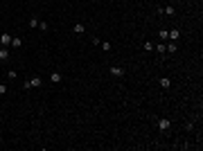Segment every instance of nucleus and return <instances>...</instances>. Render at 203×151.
<instances>
[{
    "instance_id": "nucleus-20",
    "label": "nucleus",
    "mask_w": 203,
    "mask_h": 151,
    "mask_svg": "<svg viewBox=\"0 0 203 151\" xmlns=\"http://www.w3.org/2000/svg\"><path fill=\"white\" fill-rule=\"evenodd\" d=\"M5 93H7V86H5V84H0V95H5Z\"/></svg>"
},
{
    "instance_id": "nucleus-5",
    "label": "nucleus",
    "mask_w": 203,
    "mask_h": 151,
    "mask_svg": "<svg viewBox=\"0 0 203 151\" xmlns=\"http://www.w3.org/2000/svg\"><path fill=\"white\" fill-rule=\"evenodd\" d=\"M0 45L2 47L11 45V34H0Z\"/></svg>"
},
{
    "instance_id": "nucleus-13",
    "label": "nucleus",
    "mask_w": 203,
    "mask_h": 151,
    "mask_svg": "<svg viewBox=\"0 0 203 151\" xmlns=\"http://www.w3.org/2000/svg\"><path fill=\"white\" fill-rule=\"evenodd\" d=\"M160 86H162V88H169V86H172V79H167V77H160Z\"/></svg>"
},
{
    "instance_id": "nucleus-9",
    "label": "nucleus",
    "mask_w": 203,
    "mask_h": 151,
    "mask_svg": "<svg viewBox=\"0 0 203 151\" xmlns=\"http://www.w3.org/2000/svg\"><path fill=\"white\" fill-rule=\"evenodd\" d=\"M11 45L14 47H23V38H20V36H11Z\"/></svg>"
},
{
    "instance_id": "nucleus-8",
    "label": "nucleus",
    "mask_w": 203,
    "mask_h": 151,
    "mask_svg": "<svg viewBox=\"0 0 203 151\" xmlns=\"http://www.w3.org/2000/svg\"><path fill=\"white\" fill-rule=\"evenodd\" d=\"M72 30H75V34H84V32H86V27H84V23H75V27H72Z\"/></svg>"
},
{
    "instance_id": "nucleus-10",
    "label": "nucleus",
    "mask_w": 203,
    "mask_h": 151,
    "mask_svg": "<svg viewBox=\"0 0 203 151\" xmlns=\"http://www.w3.org/2000/svg\"><path fill=\"white\" fill-rule=\"evenodd\" d=\"M9 59V50L7 47H0V61H7Z\"/></svg>"
},
{
    "instance_id": "nucleus-6",
    "label": "nucleus",
    "mask_w": 203,
    "mask_h": 151,
    "mask_svg": "<svg viewBox=\"0 0 203 151\" xmlns=\"http://www.w3.org/2000/svg\"><path fill=\"white\" fill-rule=\"evenodd\" d=\"M50 81H52V84H61V81H63V75H61V72H52Z\"/></svg>"
},
{
    "instance_id": "nucleus-19",
    "label": "nucleus",
    "mask_w": 203,
    "mask_h": 151,
    "mask_svg": "<svg viewBox=\"0 0 203 151\" xmlns=\"http://www.w3.org/2000/svg\"><path fill=\"white\" fill-rule=\"evenodd\" d=\"M162 38V43H165V41H167V30H160V34H158Z\"/></svg>"
},
{
    "instance_id": "nucleus-4",
    "label": "nucleus",
    "mask_w": 203,
    "mask_h": 151,
    "mask_svg": "<svg viewBox=\"0 0 203 151\" xmlns=\"http://www.w3.org/2000/svg\"><path fill=\"white\" fill-rule=\"evenodd\" d=\"M158 14H165V16H174V14H176V9H174L172 5H167V7H158Z\"/></svg>"
},
{
    "instance_id": "nucleus-16",
    "label": "nucleus",
    "mask_w": 203,
    "mask_h": 151,
    "mask_svg": "<svg viewBox=\"0 0 203 151\" xmlns=\"http://www.w3.org/2000/svg\"><path fill=\"white\" fill-rule=\"evenodd\" d=\"M30 27H32V30L39 27V18H36V16H34V18H30Z\"/></svg>"
},
{
    "instance_id": "nucleus-15",
    "label": "nucleus",
    "mask_w": 203,
    "mask_h": 151,
    "mask_svg": "<svg viewBox=\"0 0 203 151\" xmlns=\"http://www.w3.org/2000/svg\"><path fill=\"white\" fill-rule=\"evenodd\" d=\"M47 27H50V25H47L45 20H39V30L41 32H47Z\"/></svg>"
},
{
    "instance_id": "nucleus-7",
    "label": "nucleus",
    "mask_w": 203,
    "mask_h": 151,
    "mask_svg": "<svg viewBox=\"0 0 203 151\" xmlns=\"http://www.w3.org/2000/svg\"><path fill=\"white\" fill-rule=\"evenodd\" d=\"M178 36H181V32H178V30H169L167 32V41H178Z\"/></svg>"
},
{
    "instance_id": "nucleus-14",
    "label": "nucleus",
    "mask_w": 203,
    "mask_h": 151,
    "mask_svg": "<svg viewBox=\"0 0 203 151\" xmlns=\"http://www.w3.org/2000/svg\"><path fill=\"white\" fill-rule=\"evenodd\" d=\"M165 47H167V52H169V54H174V52L178 50V47H176V41H172V43H169V45H165Z\"/></svg>"
},
{
    "instance_id": "nucleus-3",
    "label": "nucleus",
    "mask_w": 203,
    "mask_h": 151,
    "mask_svg": "<svg viewBox=\"0 0 203 151\" xmlns=\"http://www.w3.org/2000/svg\"><path fill=\"white\" fill-rule=\"evenodd\" d=\"M169 126H172V120H169V117H162V120H158V129H160V131H167Z\"/></svg>"
},
{
    "instance_id": "nucleus-18",
    "label": "nucleus",
    "mask_w": 203,
    "mask_h": 151,
    "mask_svg": "<svg viewBox=\"0 0 203 151\" xmlns=\"http://www.w3.org/2000/svg\"><path fill=\"white\" fill-rule=\"evenodd\" d=\"M16 77H18V75H16V70H7V79H11V81H14Z\"/></svg>"
},
{
    "instance_id": "nucleus-1",
    "label": "nucleus",
    "mask_w": 203,
    "mask_h": 151,
    "mask_svg": "<svg viewBox=\"0 0 203 151\" xmlns=\"http://www.w3.org/2000/svg\"><path fill=\"white\" fill-rule=\"evenodd\" d=\"M41 86H43V79L36 75V77H30V79H25L23 88H25V90H30V88H41Z\"/></svg>"
},
{
    "instance_id": "nucleus-11",
    "label": "nucleus",
    "mask_w": 203,
    "mask_h": 151,
    "mask_svg": "<svg viewBox=\"0 0 203 151\" xmlns=\"http://www.w3.org/2000/svg\"><path fill=\"white\" fill-rule=\"evenodd\" d=\"M158 50V54H167V47H165V43H158V45H153Z\"/></svg>"
},
{
    "instance_id": "nucleus-2",
    "label": "nucleus",
    "mask_w": 203,
    "mask_h": 151,
    "mask_svg": "<svg viewBox=\"0 0 203 151\" xmlns=\"http://www.w3.org/2000/svg\"><path fill=\"white\" fill-rule=\"evenodd\" d=\"M108 72H111L113 77H124V72H127V70L120 68V66H111V68H108Z\"/></svg>"
},
{
    "instance_id": "nucleus-17",
    "label": "nucleus",
    "mask_w": 203,
    "mask_h": 151,
    "mask_svg": "<svg viewBox=\"0 0 203 151\" xmlns=\"http://www.w3.org/2000/svg\"><path fill=\"white\" fill-rule=\"evenodd\" d=\"M153 50V43L151 41H144V52H151Z\"/></svg>"
},
{
    "instance_id": "nucleus-12",
    "label": "nucleus",
    "mask_w": 203,
    "mask_h": 151,
    "mask_svg": "<svg viewBox=\"0 0 203 151\" xmlns=\"http://www.w3.org/2000/svg\"><path fill=\"white\" fill-rule=\"evenodd\" d=\"M99 47H102V50H104V52H111V43H108V41H102V43H99Z\"/></svg>"
}]
</instances>
